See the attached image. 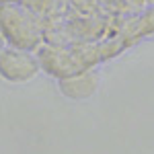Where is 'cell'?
Wrapping results in <instances>:
<instances>
[{"instance_id": "obj_1", "label": "cell", "mask_w": 154, "mask_h": 154, "mask_svg": "<svg viewBox=\"0 0 154 154\" xmlns=\"http://www.w3.org/2000/svg\"><path fill=\"white\" fill-rule=\"evenodd\" d=\"M0 27L8 39V45L35 51L41 48L43 33L33 14L19 4H0Z\"/></svg>"}, {"instance_id": "obj_4", "label": "cell", "mask_w": 154, "mask_h": 154, "mask_svg": "<svg viewBox=\"0 0 154 154\" xmlns=\"http://www.w3.org/2000/svg\"><path fill=\"white\" fill-rule=\"evenodd\" d=\"M60 93L72 99V101H86L97 93L99 88V72L95 68H86L82 72H76L68 78H62L58 80Z\"/></svg>"}, {"instance_id": "obj_2", "label": "cell", "mask_w": 154, "mask_h": 154, "mask_svg": "<svg viewBox=\"0 0 154 154\" xmlns=\"http://www.w3.org/2000/svg\"><path fill=\"white\" fill-rule=\"evenodd\" d=\"M41 70L37 54L21 48H6L0 51V78L11 84L31 82Z\"/></svg>"}, {"instance_id": "obj_5", "label": "cell", "mask_w": 154, "mask_h": 154, "mask_svg": "<svg viewBox=\"0 0 154 154\" xmlns=\"http://www.w3.org/2000/svg\"><path fill=\"white\" fill-rule=\"evenodd\" d=\"M8 45V39H6V35H4V31H2V27H0V51Z\"/></svg>"}, {"instance_id": "obj_3", "label": "cell", "mask_w": 154, "mask_h": 154, "mask_svg": "<svg viewBox=\"0 0 154 154\" xmlns=\"http://www.w3.org/2000/svg\"><path fill=\"white\" fill-rule=\"evenodd\" d=\"M37 58H39V64H41V70L56 76L58 80L91 68L80 56L78 48L64 49V48H56V45H41L37 49Z\"/></svg>"}]
</instances>
